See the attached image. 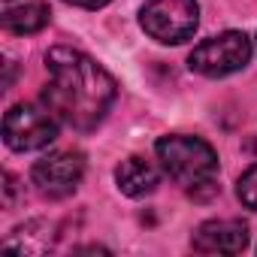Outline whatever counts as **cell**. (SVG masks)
Returning a JSON list of instances; mask_svg holds the SVG:
<instances>
[{
	"mask_svg": "<svg viewBox=\"0 0 257 257\" xmlns=\"http://www.w3.org/2000/svg\"><path fill=\"white\" fill-rule=\"evenodd\" d=\"M58 140V118L49 106L16 103L4 115V143L13 152H40Z\"/></svg>",
	"mask_w": 257,
	"mask_h": 257,
	"instance_id": "obj_4",
	"label": "cell"
},
{
	"mask_svg": "<svg viewBox=\"0 0 257 257\" xmlns=\"http://www.w3.org/2000/svg\"><path fill=\"white\" fill-rule=\"evenodd\" d=\"M248 245V227L236 218H215V221H203L194 236H191V248L197 254H239Z\"/></svg>",
	"mask_w": 257,
	"mask_h": 257,
	"instance_id": "obj_7",
	"label": "cell"
},
{
	"mask_svg": "<svg viewBox=\"0 0 257 257\" xmlns=\"http://www.w3.org/2000/svg\"><path fill=\"white\" fill-rule=\"evenodd\" d=\"M236 197H239V203H242L245 209L257 212V164L248 167V170L239 176V182H236Z\"/></svg>",
	"mask_w": 257,
	"mask_h": 257,
	"instance_id": "obj_10",
	"label": "cell"
},
{
	"mask_svg": "<svg viewBox=\"0 0 257 257\" xmlns=\"http://www.w3.org/2000/svg\"><path fill=\"white\" fill-rule=\"evenodd\" d=\"M7 4H10V0H7Z\"/></svg>",
	"mask_w": 257,
	"mask_h": 257,
	"instance_id": "obj_12",
	"label": "cell"
},
{
	"mask_svg": "<svg viewBox=\"0 0 257 257\" xmlns=\"http://www.w3.org/2000/svg\"><path fill=\"white\" fill-rule=\"evenodd\" d=\"M70 7H79V10H103L109 0H64Z\"/></svg>",
	"mask_w": 257,
	"mask_h": 257,
	"instance_id": "obj_11",
	"label": "cell"
},
{
	"mask_svg": "<svg viewBox=\"0 0 257 257\" xmlns=\"http://www.w3.org/2000/svg\"><path fill=\"white\" fill-rule=\"evenodd\" d=\"M46 73L49 82L43 88V103L55 112L58 121L70 124L73 131H94L118 97L115 79L79 49H49Z\"/></svg>",
	"mask_w": 257,
	"mask_h": 257,
	"instance_id": "obj_1",
	"label": "cell"
},
{
	"mask_svg": "<svg viewBox=\"0 0 257 257\" xmlns=\"http://www.w3.org/2000/svg\"><path fill=\"white\" fill-rule=\"evenodd\" d=\"M49 7L40 4V0H31V4H22V7H10L4 13V28L16 37H31V34H40L46 25H49Z\"/></svg>",
	"mask_w": 257,
	"mask_h": 257,
	"instance_id": "obj_9",
	"label": "cell"
},
{
	"mask_svg": "<svg viewBox=\"0 0 257 257\" xmlns=\"http://www.w3.org/2000/svg\"><path fill=\"white\" fill-rule=\"evenodd\" d=\"M140 25L152 40L179 46L194 37L200 25V7L197 0H146L140 10Z\"/></svg>",
	"mask_w": 257,
	"mask_h": 257,
	"instance_id": "obj_3",
	"label": "cell"
},
{
	"mask_svg": "<svg viewBox=\"0 0 257 257\" xmlns=\"http://www.w3.org/2000/svg\"><path fill=\"white\" fill-rule=\"evenodd\" d=\"M248 61H251V40L242 31H224L218 37H209L188 55V67L209 79L239 73Z\"/></svg>",
	"mask_w": 257,
	"mask_h": 257,
	"instance_id": "obj_5",
	"label": "cell"
},
{
	"mask_svg": "<svg viewBox=\"0 0 257 257\" xmlns=\"http://www.w3.org/2000/svg\"><path fill=\"white\" fill-rule=\"evenodd\" d=\"M115 182H118V191L127 197H146L158 188L161 176L155 164H149L146 158H127L115 167Z\"/></svg>",
	"mask_w": 257,
	"mask_h": 257,
	"instance_id": "obj_8",
	"label": "cell"
},
{
	"mask_svg": "<svg viewBox=\"0 0 257 257\" xmlns=\"http://www.w3.org/2000/svg\"><path fill=\"white\" fill-rule=\"evenodd\" d=\"M85 176V158L79 152H49L40 158L31 170V179L37 191L49 200H64L70 197Z\"/></svg>",
	"mask_w": 257,
	"mask_h": 257,
	"instance_id": "obj_6",
	"label": "cell"
},
{
	"mask_svg": "<svg viewBox=\"0 0 257 257\" xmlns=\"http://www.w3.org/2000/svg\"><path fill=\"white\" fill-rule=\"evenodd\" d=\"M155 152H158V161H161L164 173L176 185H182L185 191L197 194L200 188H215L218 155L206 140L185 137V134H170V137L158 140Z\"/></svg>",
	"mask_w": 257,
	"mask_h": 257,
	"instance_id": "obj_2",
	"label": "cell"
}]
</instances>
